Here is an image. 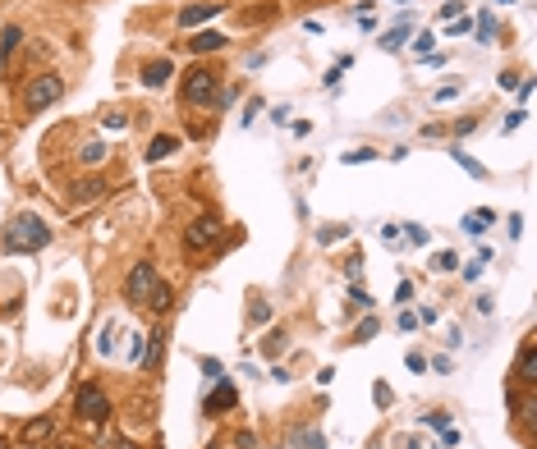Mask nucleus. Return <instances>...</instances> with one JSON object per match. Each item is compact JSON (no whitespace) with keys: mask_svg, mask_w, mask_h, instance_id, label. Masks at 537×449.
Returning <instances> with one entry per match:
<instances>
[{"mask_svg":"<svg viewBox=\"0 0 537 449\" xmlns=\"http://www.w3.org/2000/svg\"><path fill=\"white\" fill-rule=\"evenodd\" d=\"M202 372H207V380H221V376H226V367H221L216 358H202Z\"/></svg>","mask_w":537,"mask_h":449,"instance_id":"c756f323","label":"nucleus"},{"mask_svg":"<svg viewBox=\"0 0 537 449\" xmlns=\"http://www.w3.org/2000/svg\"><path fill=\"white\" fill-rule=\"evenodd\" d=\"M161 353H165V330H148V339H143V358H138V363L148 367V372H156V367H161Z\"/></svg>","mask_w":537,"mask_h":449,"instance_id":"9b49d317","label":"nucleus"},{"mask_svg":"<svg viewBox=\"0 0 537 449\" xmlns=\"http://www.w3.org/2000/svg\"><path fill=\"white\" fill-rule=\"evenodd\" d=\"M372 399H377V408H390V385H386V380H377V385H372Z\"/></svg>","mask_w":537,"mask_h":449,"instance_id":"cd10ccee","label":"nucleus"},{"mask_svg":"<svg viewBox=\"0 0 537 449\" xmlns=\"http://www.w3.org/2000/svg\"><path fill=\"white\" fill-rule=\"evenodd\" d=\"M345 271H349V280L363 275V252H358V257H349V261H345Z\"/></svg>","mask_w":537,"mask_h":449,"instance_id":"f704fd0d","label":"nucleus"},{"mask_svg":"<svg viewBox=\"0 0 537 449\" xmlns=\"http://www.w3.org/2000/svg\"><path fill=\"white\" fill-rule=\"evenodd\" d=\"M148 307H152V312H170V307H175L170 285H156V289H152V298H148Z\"/></svg>","mask_w":537,"mask_h":449,"instance_id":"aec40b11","label":"nucleus"},{"mask_svg":"<svg viewBox=\"0 0 537 449\" xmlns=\"http://www.w3.org/2000/svg\"><path fill=\"white\" fill-rule=\"evenodd\" d=\"M372 147H358V152H345V165H358V161H372Z\"/></svg>","mask_w":537,"mask_h":449,"instance_id":"2f4dec72","label":"nucleus"},{"mask_svg":"<svg viewBox=\"0 0 537 449\" xmlns=\"http://www.w3.org/2000/svg\"><path fill=\"white\" fill-rule=\"evenodd\" d=\"M354 234V224H326V229H317V243L326 248V243H340V239H349Z\"/></svg>","mask_w":537,"mask_h":449,"instance_id":"412c9836","label":"nucleus"},{"mask_svg":"<svg viewBox=\"0 0 537 449\" xmlns=\"http://www.w3.org/2000/svg\"><path fill=\"white\" fill-rule=\"evenodd\" d=\"M258 110H262V101L253 96V101H248V110H243V124H253V120H258Z\"/></svg>","mask_w":537,"mask_h":449,"instance_id":"c03bdc74","label":"nucleus"},{"mask_svg":"<svg viewBox=\"0 0 537 449\" xmlns=\"http://www.w3.org/2000/svg\"><path fill=\"white\" fill-rule=\"evenodd\" d=\"M377 335V317H363V326H358V339H372Z\"/></svg>","mask_w":537,"mask_h":449,"instance_id":"e433bc0d","label":"nucleus"},{"mask_svg":"<svg viewBox=\"0 0 537 449\" xmlns=\"http://www.w3.org/2000/svg\"><path fill=\"white\" fill-rule=\"evenodd\" d=\"M184 101L189 106H216L221 101V78L207 69V64H193L184 74Z\"/></svg>","mask_w":537,"mask_h":449,"instance_id":"7ed1b4c3","label":"nucleus"},{"mask_svg":"<svg viewBox=\"0 0 537 449\" xmlns=\"http://www.w3.org/2000/svg\"><path fill=\"white\" fill-rule=\"evenodd\" d=\"M216 239H221V220H216V216H198L189 229H184V248H189V252L211 248Z\"/></svg>","mask_w":537,"mask_h":449,"instance_id":"423d86ee","label":"nucleus"},{"mask_svg":"<svg viewBox=\"0 0 537 449\" xmlns=\"http://www.w3.org/2000/svg\"><path fill=\"white\" fill-rule=\"evenodd\" d=\"M0 449H9V441H5V436H0Z\"/></svg>","mask_w":537,"mask_h":449,"instance_id":"a18cd8bd","label":"nucleus"},{"mask_svg":"<svg viewBox=\"0 0 537 449\" xmlns=\"http://www.w3.org/2000/svg\"><path fill=\"white\" fill-rule=\"evenodd\" d=\"M111 449H143V445H138V441H129V436H115Z\"/></svg>","mask_w":537,"mask_h":449,"instance_id":"37998d69","label":"nucleus"},{"mask_svg":"<svg viewBox=\"0 0 537 449\" xmlns=\"http://www.w3.org/2000/svg\"><path fill=\"white\" fill-rule=\"evenodd\" d=\"M450 156H455V161H460V165H464V170H468V174H473V179H487V165H477V161H473V156H468V152H460V147H455Z\"/></svg>","mask_w":537,"mask_h":449,"instance_id":"5701e85b","label":"nucleus"},{"mask_svg":"<svg viewBox=\"0 0 537 449\" xmlns=\"http://www.w3.org/2000/svg\"><path fill=\"white\" fill-rule=\"evenodd\" d=\"M74 413L83 417V422L101 426L106 417H111V399H106V390H101V385H78V394H74Z\"/></svg>","mask_w":537,"mask_h":449,"instance_id":"20e7f679","label":"nucleus"},{"mask_svg":"<svg viewBox=\"0 0 537 449\" xmlns=\"http://www.w3.org/2000/svg\"><path fill=\"white\" fill-rule=\"evenodd\" d=\"M432 42H436L432 33H418L414 37V55H432Z\"/></svg>","mask_w":537,"mask_h":449,"instance_id":"a878e982","label":"nucleus"},{"mask_svg":"<svg viewBox=\"0 0 537 449\" xmlns=\"http://www.w3.org/2000/svg\"><path fill=\"white\" fill-rule=\"evenodd\" d=\"M482 261H487V252H482V257H473V261H468V266H464V275H468V280H477V275H482Z\"/></svg>","mask_w":537,"mask_h":449,"instance_id":"c9c22d12","label":"nucleus"},{"mask_svg":"<svg viewBox=\"0 0 537 449\" xmlns=\"http://www.w3.org/2000/svg\"><path fill=\"white\" fill-rule=\"evenodd\" d=\"M234 404H239V394H234V385H230L226 376H221V380H216V390L207 394V413H230Z\"/></svg>","mask_w":537,"mask_h":449,"instance_id":"9d476101","label":"nucleus"},{"mask_svg":"<svg viewBox=\"0 0 537 449\" xmlns=\"http://www.w3.org/2000/svg\"><path fill=\"white\" fill-rule=\"evenodd\" d=\"M404 449H418V441H409V445H404Z\"/></svg>","mask_w":537,"mask_h":449,"instance_id":"49530a36","label":"nucleus"},{"mask_svg":"<svg viewBox=\"0 0 537 449\" xmlns=\"http://www.w3.org/2000/svg\"><path fill=\"white\" fill-rule=\"evenodd\" d=\"M156 449H161V445H156Z\"/></svg>","mask_w":537,"mask_h":449,"instance_id":"8fccbe9b","label":"nucleus"},{"mask_svg":"<svg viewBox=\"0 0 537 449\" xmlns=\"http://www.w3.org/2000/svg\"><path fill=\"white\" fill-rule=\"evenodd\" d=\"M106 156H111V147H106L101 138H92V142H83V152H78V161H83V165H101Z\"/></svg>","mask_w":537,"mask_h":449,"instance_id":"6ab92c4d","label":"nucleus"},{"mask_svg":"<svg viewBox=\"0 0 537 449\" xmlns=\"http://www.w3.org/2000/svg\"><path fill=\"white\" fill-rule=\"evenodd\" d=\"M289 441H294V449H326V436L317 426H299V431H289Z\"/></svg>","mask_w":537,"mask_h":449,"instance_id":"dca6fc26","label":"nucleus"},{"mask_svg":"<svg viewBox=\"0 0 537 449\" xmlns=\"http://www.w3.org/2000/svg\"><path fill=\"white\" fill-rule=\"evenodd\" d=\"M175 78V60H152V64H143V83L148 87H165Z\"/></svg>","mask_w":537,"mask_h":449,"instance_id":"f8f14e48","label":"nucleus"},{"mask_svg":"<svg viewBox=\"0 0 537 449\" xmlns=\"http://www.w3.org/2000/svg\"><path fill=\"white\" fill-rule=\"evenodd\" d=\"M349 298H354V302H358V307H363V312H367V307H372V294H367V289H363V285H354V289H349Z\"/></svg>","mask_w":537,"mask_h":449,"instance_id":"7c9ffc66","label":"nucleus"},{"mask_svg":"<svg viewBox=\"0 0 537 449\" xmlns=\"http://www.w3.org/2000/svg\"><path fill=\"white\" fill-rule=\"evenodd\" d=\"M464 14V0H445L441 5V18H460Z\"/></svg>","mask_w":537,"mask_h":449,"instance_id":"72a5a7b5","label":"nucleus"},{"mask_svg":"<svg viewBox=\"0 0 537 449\" xmlns=\"http://www.w3.org/2000/svg\"><path fill=\"white\" fill-rule=\"evenodd\" d=\"M409 33H414V18H399L390 33H382V46H386V51H395V46H404V42H409Z\"/></svg>","mask_w":537,"mask_h":449,"instance_id":"a211bd4d","label":"nucleus"},{"mask_svg":"<svg viewBox=\"0 0 537 449\" xmlns=\"http://www.w3.org/2000/svg\"><path fill=\"white\" fill-rule=\"evenodd\" d=\"M18 42H23V28H18V23H9L5 33H0V69H5V64H9V55L18 51Z\"/></svg>","mask_w":537,"mask_h":449,"instance_id":"2eb2a0df","label":"nucleus"},{"mask_svg":"<svg viewBox=\"0 0 537 449\" xmlns=\"http://www.w3.org/2000/svg\"><path fill=\"white\" fill-rule=\"evenodd\" d=\"M514 372H519V380H537V344H533V339H524V348H519V363H514Z\"/></svg>","mask_w":537,"mask_h":449,"instance_id":"4468645a","label":"nucleus"},{"mask_svg":"<svg viewBox=\"0 0 537 449\" xmlns=\"http://www.w3.org/2000/svg\"><path fill=\"white\" fill-rule=\"evenodd\" d=\"M51 436H55V422H51V417H33V422H23V436H18V441L33 449V445H46Z\"/></svg>","mask_w":537,"mask_h":449,"instance_id":"1a4fd4ad","label":"nucleus"},{"mask_svg":"<svg viewBox=\"0 0 537 449\" xmlns=\"http://www.w3.org/2000/svg\"><path fill=\"white\" fill-rule=\"evenodd\" d=\"M60 96H65L60 74H37V78H28V87H23V110L37 115V110H46V106H55Z\"/></svg>","mask_w":537,"mask_h":449,"instance_id":"f03ea898","label":"nucleus"},{"mask_svg":"<svg viewBox=\"0 0 537 449\" xmlns=\"http://www.w3.org/2000/svg\"><path fill=\"white\" fill-rule=\"evenodd\" d=\"M492 220H496V216H492V211L482 207V211H473V216H464V229H468V234H482V229H487Z\"/></svg>","mask_w":537,"mask_h":449,"instance_id":"4be33fe9","label":"nucleus"},{"mask_svg":"<svg viewBox=\"0 0 537 449\" xmlns=\"http://www.w3.org/2000/svg\"><path fill=\"white\" fill-rule=\"evenodd\" d=\"M248 317L258 321V326H262V321H271V302H262V298H258V302L248 307Z\"/></svg>","mask_w":537,"mask_h":449,"instance_id":"bb28decb","label":"nucleus"},{"mask_svg":"<svg viewBox=\"0 0 537 449\" xmlns=\"http://www.w3.org/2000/svg\"><path fill=\"white\" fill-rule=\"evenodd\" d=\"M226 46H230V37L216 33V28H207V33H193L189 51H193V55H216V51H226Z\"/></svg>","mask_w":537,"mask_h":449,"instance_id":"6e6552de","label":"nucleus"},{"mask_svg":"<svg viewBox=\"0 0 537 449\" xmlns=\"http://www.w3.org/2000/svg\"><path fill=\"white\" fill-rule=\"evenodd\" d=\"M55 449H74V445H55Z\"/></svg>","mask_w":537,"mask_h":449,"instance_id":"de8ad7c7","label":"nucleus"},{"mask_svg":"<svg viewBox=\"0 0 537 449\" xmlns=\"http://www.w3.org/2000/svg\"><path fill=\"white\" fill-rule=\"evenodd\" d=\"M280 348H285V339H280V330H276V335H267V339H262V353H267V358H276Z\"/></svg>","mask_w":537,"mask_h":449,"instance_id":"393cba45","label":"nucleus"},{"mask_svg":"<svg viewBox=\"0 0 537 449\" xmlns=\"http://www.w3.org/2000/svg\"><path fill=\"white\" fill-rule=\"evenodd\" d=\"M423 426H436V431H445L450 422H445V413H427V417H423Z\"/></svg>","mask_w":537,"mask_h":449,"instance_id":"4c0bfd02","label":"nucleus"},{"mask_svg":"<svg viewBox=\"0 0 537 449\" xmlns=\"http://www.w3.org/2000/svg\"><path fill=\"white\" fill-rule=\"evenodd\" d=\"M156 285H161V280H156V266H152V261H138V266H129V275H124V298L138 307V302L152 298Z\"/></svg>","mask_w":537,"mask_h":449,"instance_id":"39448f33","label":"nucleus"},{"mask_svg":"<svg viewBox=\"0 0 537 449\" xmlns=\"http://www.w3.org/2000/svg\"><path fill=\"white\" fill-rule=\"evenodd\" d=\"M226 5H216V0H198V5H184L179 9V28H198V23H207V18H216Z\"/></svg>","mask_w":537,"mask_h":449,"instance_id":"0eeeda50","label":"nucleus"},{"mask_svg":"<svg viewBox=\"0 0 537 449\" xmlns=\"http://www.w3.org/2000/svg\"><path fill=\"white\" fill-rule=\"evenodd\" d=\"M414 298V285H409V280H399V289H395V302H409Z\"/></svg>","mask_w":537,"mask_h":449,"instance_id":"79ce46f5","label":"nucleus"},{"mask_svg":"<svg viewBox=\"0 0 537 449\" xmlns=\"http://www.w3.org/2000/svg\"><path fill=\"white\" fill-rule=\"evenodd\" d=\"M445 33H450V37H464L468 33V18H450V28H445Z\"/></svg>","mask_w":537,"mask_h":449,"instance_id":"ea45409f","label":"nucleus"},{"mask_svg":"<svg viewBox=\"0 0 537 449\" xmlns=\"http://www.w3.org/2000/svg\"><path fill=\"white\" fill-rule=\"evenodd\" d=\"M33 449H42V445H33Z\"/></svg>","mask_w":537,"mask_h":449,"instance_id":"09e8293b","label":"nucleus"},{"mask_svg":"<svg viewBox=\"0 0 537 449\" xmlns=\"http://www.w3.org/2000/svg\"><path fill=\"white\" fill-rule=\"evenodd\" d=\"M46 243H51V224H46L42 216H18L5 229V248L9 252H42Z\"/></svg>","mask_w":537,"mask_h":449,"instance_id":"f257e3e1","label":"nucleus"},{"mask_svg":"<svg viewBox=\"0 0 537 449\" xmlns=\"http://www.w3.org/2000/svg\"><path fill=\"white\" fill-rule=\"evenodd\" d=\"M399 234H404L409 243H427V229H423V224H409V229H399Z\"/></svg>","mask_w":537,"mask_h":449,"instance_id":"473e14b6","label":"nucleus"},{"mask_svg":"<svg viewBox=\"0 0 537 449\" xmlns=\"http://www.w3.org/2000/svg\"><path fill=\"white\" fill-rule=\"evenodd\" d=\"M382 239H386V243H399L404 234H399V224H382Z\"/></svg>","mask_w":537,"mask_h":449,"instance_id":"a19ab883","label":"nucleus"},{"mask_svg":"<svg viewBox=\"0 0 537 449\" xmlns=\"http://www.w3.org/2000/svg\"><path fill=\"white\" fill-rule=\"evenodd\" d=\"M404 363H409V372H427V358H423V353H409Z\"/></svg>","mask_w":537,"mask_h":449,"instance_id":"58836bf2","label":"nucleus"},{"mask_svg":"<svg viewBox=\"0 0 537 449\" xmlns=\"http://www.w3.org/2000/svg\"><path fill=\"white\" fill-rule=\"evenodd\" d=\"M96 198H106V183H101V179H78V183H74V193H70L74 207H83V202H96Z\"/></svg>","mask_w":537,"mask_h":449,"instance_id":"ddd939ff","label":"nucleus"},{"mask_svg":"<svg viewBox=\"0 0 537 449\" xmlns=\"http://www.w3.org/2000/svg\"><path fill=\"white\" fill-rule=\"evenodd\" d=\"M432 266H436V271H455V266H460V257H455V252H436Z\"/></svg>","mask_w":537,"mask_h":449,"instance_id":"c85d7f7f","label":"nucleus"},{"mask_svg":"<svg viewBox=\"0 0 537 449\" xmlns=\"http://www.w3.org/2000/svg\"><path fill=\"white\" fill-rule=\"evenodd\" d=\"M477 37H482V42H492V37H496V18H492V14L477 18Z\"/></svg>","mask_w":537,"mask_h":449,"instance_id":"b1692460","label":"nucleus"},{"mask_svg":"<svg viewBox=\"0 0 537 449\" xmlns=\"http://www.w3.org/2000/svg\"><path fill=\"white\" fill-rule=\"evenodd\" d=\"M170 152H179V138H170V133H156V138H152V147H148V161L156 165V161H165Z\"/></svg>","mask_w":537,"mask_h":449,"instance_id":"f3484780","label":"nucleus"}]
</instances>
